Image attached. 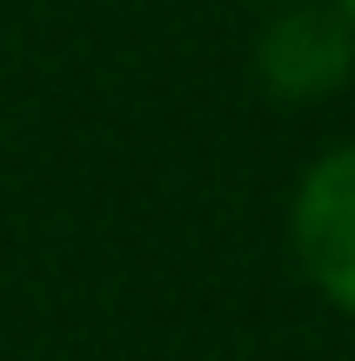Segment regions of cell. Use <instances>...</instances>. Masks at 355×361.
<instances>
[{"label":"cell","mask_w":355,"mask_h":361,"mask_svg":"<svg viewBox=\"0 0 355 361\" xmlns=\"http://www.w3.org/2000/svg\"><path fill=\"white\" fill-rule=\"evenodd\" d=\"M295 255L308 281L355 314V147H335L308 168L295 194Z\"/></svg>","instance_id":"obj_1"},{"label":"cell","mask_w":355,"mask_h":361,"mask_svg":"<svg viewBox=\"0 0 355 361\" xmlns=\"http://www.w3.org/2000/svg\"><path fill=\"white\" fill-rule=\"evenodd\" d=\"M262 80L289 101H315V94L342 87L349 67H355V34L342 13H322V7H295L282 13L275 27L262 34Z\"/></svg>","instance_id":"obj_2"},{"label":"cell","mask_w":355,"mask_h":361,"mask_svg":"<svg viewBox=\"0 0 355 361\" xmlns=\"http://www.w3.org/2000/svg\"><path fill=\"white\" fill-rule=\"evenodd\" d=\"M342 13H349V20H355V0H342Z\"/></svg>","instance_id":"obj_3"}]
</instances>
